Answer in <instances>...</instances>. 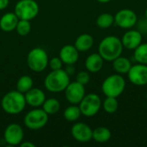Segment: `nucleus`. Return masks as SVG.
I'll use <instances>...</instances> for the list:
<instances>
[{
  "label": "nucleus",
  "mask_w": 147,
  "mask_h": 147,
  "mask_svg": "<svg viewBox=\"0 0 147 147\" xmlns=\"http://www.w3.org/2000/svg\"><path fill=\"white\" fill-rule=\"evenodd\" d=\"M71 133L73 139L80 143H87L92 140L93 130L89 125L84 122L75 123L71 127Z\"/></svg>",
  "instance_id": "13"
},
{
  "label": "nucleus",
  "mask_w": 147,
  "mask_h": 147,
  "mask_svg": "<svg viewBox=\"0 0 147 147\" xmlns=\"http://www.w3.org/2000/svg\"><path fill=\"white\" fill-rule=\"evenodd\" d=\"M48 115L39 108H34L26 114L24 125L30 130H39L43 128L48 122Z\"/></svg>",
  "instance_id": "6"
},
{
  "label": "nucleus",
  "mask_w": 147,
  "mask_h": 147,
  "mask_svg": "<svg viewBox=\"0 0 147 147\" xmlns=\"http://www.w3.org/2000/svg\"><path fill=\"white\" fill-rule=\"evenodd\" d=\"M129 81L137 86H145L147 84V65L136 64L132 65L127 72Z\"/></svg>",
  "instance_id": "12"
},
{
  "label": "nucleus",
  "mask_w": 147,
  "mask_h": 147,
  "mask_svg": "<svg viewBox=\"0 0 147 147\" xmlns=\"http://www.w3.org/2000/svg\"><path fill=\"white\" fill-rule=\"evenodd\" d=\"M24 94L18 90H11L6 93L1 101L3 110L9 115H18L26 107Z\"/></svg>",
  "instance_id": "2"
},
{
  "label": "nucleus",
  "mask_w": 147,
  "mask_h": 147,
  "mask_svg": "<svg viewBox=\"0 0 147 147\" xmlns=\"http://www.w3.org/2000/svg\"><path fill=\"white\" fill-rule=\"evenodd\" d=\"M65 71H66L69 75L73 74V72H74V68L72 67V65H67V68H66Z\"/></svg>",
  "instance_id": "33"
},
{
  "label": "nucleus",
  "mask_w": 147,
  "mask_h": 147,
  "mask_svg": "<svg viewBox=\"0 0 147 147\" xmlns=\"http://www.w3.org/2000/svg\"><path fill=\"white\" fill-rule=\"evenodd\" d=\"M96 1H98L99 3H109L112 0H96Z\"/></svg>",
  "instance_id": "34"
},
{
  "label": "nucleus",
  "mask_w": 147,
  "mask_h": 147,
  "mask_svg": "<svg viewBox=\"0 0 147 147\" xmlns=\"http://www.w3.org/2000/svg\"><path fill=\"white\" fill-rule=\"evenodd\" d=\"M115 23V16L110 13H102L96 18V25L100 28H108Z\"/></svg>",
  "instance_id": "26"
},
{
  "label": "nucleus",
  "mask_w": 147,
  "mask_h": 147,
  "mask_svg": "<svg viewBox=\"0 0 147 147\" xmlns=\"http://www.w3.org/2000/svg\"><path fill=\"white\" fill-rule=\"evenodd\" d=\"M113 62V68L114 70L119 73V74H127V72L129 71L130 68L132 67V63L131 61L123 56H119L118 58H116L115 60L112 61Z\"/></svg>",
  "instance_id": "20"
},
{
  "label": "nucleus",
  "mask_w": 147,
  "mask_h": 147,
  "mask_svg": "<svg viewBox=\"0 0 147 147\" xmlns=\"http://www.w3.org/2000/svg\"><path fill=\"white\" fill-rule=\"evenodd\" d=\"M138 22V16L136 13L130 9H120L115 15V23L125 29H130L134 28Z\"/></svg>",
  "instance_id": "9"
},
{
  "label": "nucleus",
  "mask_w": 147,
  "mask_h": 147,
  "mask_svg": "<svg viewBox=\"0 0 147 147\" xmlns=\"http://www.w3.org/2000/svg\"><path fill=\"white\" fill-rule=\"evenodd\" d=\"M21 147H35V145L32 142H29V141H25V142H22L20 145Z\"/></svg>",
  "instance_id": "32"
},
{
  "label": "nucleus",
  "mask_w": 147,
  "mask_h": 147,
  "mask_svg": "<svg viewBox=\"0 0 147 147\" xmlns=\"http://www.w3.org/2000/svg\"><path fill=\"white\" fill-rule=\"evenodd\" d=\"M70 84V75L65 70L59 69L52 71L44 80L46 89L52 93H59L65 90Z\"/></svg>",
  "instance_id": "3"
},
{
  "label": "nucleus",
  "mask_w": 147,
  "mask_h": 147,
  "mask_svg": "<svg viewBox=\"0 0 147 147\" xmlns=\"http://www.w3.org/2000/svg\"><path fill=\"white\" fill-rule=\"evenodd\" d=\"M9 0H0V10L6 9L9 5Z\"/></svg>",
  "instance_id": "31"
},
{
  "label": "nucleus",
  "mask_w": 147,
  "mask_h": 147,
  "mask_svg": "<svg viewBox=\"0 0 147 147\" xmlns=\"http://www.w3.org/2000/svg\"><path fill=\"white\" fill-rule=\"evenodd\" d=\"M90 74H89L88 71H79L77 74V77H76V81L80 83L81 84H83L84 86L90 82Z\"/></svg>",
  "instance_id": "29"
},
{
  "label": "nucleus",
  "mask_w": 147,
  "mask_h": 147,
  "mask_svg": "<svg viewBox=\"0 0 147 147\" xmlns=\"http://www.w3.org/2000/svg\"><path fill=\"white\" fill-rule=\"evenodd\" d=\"M16 31L21 36L28 35L31 31L30 21L19 19V22H18V23L16 25Z\"/></svg>",
  "instance_id": "28"
},
{
  "label": "nucleus",
  "mask_w": 147,
  "mask_h": 147,
  "mask_svg": "<svg viewBox=\"0 0 147 147\" xmlns=\"http://www.w3.org/2000/svg\"><path fill=\"white\" fill-rule=\"evenodd\" d=\"M94 45V39L92 35L89 34H82L75 40V47L78 50V52H87L89 51Z\"/></svg>",
  "instance_id": "19"
},
{
  "label": "nucleus",
  "mask_w": 147,
  "mask_h": 147,
  "mask_svg": "<svg viewBox=\"0 0 147 147\" xmlns=\"http://www.w3.org/2000/svg\"><path fill=\"white\" fill-rule=\"evenodd\" d=\"M145 15H146V20H147V8H146V12H145Z\"/></svg>",
  "instance_id": "35"
},
{
  "label": "nucleus",
  "mask_w": 147,
  "mask_h": 147,
  "mask_svg": "<svg viewBox=\"0 0 147 147\" xmlns=\"http://www.w3.org/2000/svg\"><path fill=\"white\" fill-rule=\"evenodd\" d=\"M102 107L106 113L115 114L119 108V102L116 97L106 96L105 100L102 103Z\"/></svg>",
  "instance_id": "27"
},
{
  "label": "nucleus",
  "mask_w": 147,
  "mask_h": 147,
  "mask_svg": "<svg viewBox=\"0 0 147 147\" xmlns=\"http://www.w3.org/2000/svg\"><path fill=\"white\" fill-rule=\"evenodd\" d=\"M81 115H82V113L79 109V106H77L76 104H71V106L67 107L64 111L65 119L70 122L77 121Z\"/></svg>",
  "instance_id": "23"
},
{
  "label": "nucleus",
  "mask_w": 147,
  "mask_h": 147,
  "mask_svg": "<svg viewBox=\"0 0 147 147\" xmlns=\"http://www.w3.org/2000/svg\"><path fill=\"white\" fill-rule=\"evenodd\" d=\"M146 100H147V92H146Z\"/></svg>",
  "instance_id": "36"
},
{
  "label": "nucleus",
  "mask_w": 147,
  "mask_h": 147,
  "mask_svg": "<svg viewBox=\"0 0 147 147\" xmlns=\"http://www.w3.org/2000/svg\"><path fill=\"white\" fill-rule=\"evenodd\" d=\"M42 109L48 115H53L57 114L60 109V103L55 98H48L46 99L44 103L42 104Z\"/></svg>",
  "instance_id": "22"
},
{
  "label": "nucleus",
  "mask_w": 147,
  "mask_h": 147,
  "mask_svg": "<svg viewBox=\"0 0 147 147\" xmlns=\"http://www.w3.org/2000/svg\"><path fill=\"white\" fill-rule=\"evenodd\" d=\"M111 132L109 128L105 127H98L93 130L92 139L100 144H103L108 142L111 139Z\"/></svg>",
  "instance_id": "21"
},
{
  "label": "nucleus",
  "mask_w": 147,
  "mask_h": 147,
  "mask_svg": "<svg viewBox=\"0 0 147 147\" xmlns=\"http://www.w3.org/2000/svg\"><path fill=\"white\" fill-rule=\"evenodd\" d=\"M102 100L96 94L90 93L85 95L79 102V109L83 115L86 117L95 116L102 108Z\"/></svg>",
  "instance_id": "8"
},
{
  "label": "nucleus",
  "mask_w": 147,
  "mask_h": 147,
  "mask_svg": "<svg viewBox=\"0 0 147 147\" xmlns=\"http://www.w3.org/2000/svg\"><path fill=\"white\" fill-rule=\"evenodd\" d=\"M26 103L32 108H39L42 106L46 98V95L40 89L32 88L24 94Z\"/></svg>",
  "instance_id": "15"
},
{
  "label": "nucleus",
  "mask_w": 147,
  "mask_h": 147,
  "mask_svg": "<svg viewBox=\"0 0 147 147\" xmlns=\"http://www.w3.org/2000/svg\"><path fill=\"white\" fill-rule=\"evenodd\" d=\"M126 80L121 74L116 73L107 77L102 84V91L105 96L118 97L125 90Z\"/></svg>",
  "instance_id": "4"
},
{
  "label": "nucleus",
  "mask_w": 147,
  "mask_h": 147,
  "mask_svg": "<svg viewBox=\"0 0 147 147\" xmlns=\"http://www.w3.org/2000/svg\"><path fill=\"white\" fill-rule=\"evenodd\" d=\"M65 91V96L67 102L71 104H79L84 96H85V88L84 85L75 81L67 85Z\"/></svg>",
  "instance_id": "11"
},
{
  "label": "nucleus",
  "mask_w": 147,
  "mask_h": 147,
  "mask_svg": "<svg viewBox=\"0 0 147 147\" xmlns=\"http://www.w3.org/2000/svg\"><path fill=\"white\" fill-rule=\"evenodd\" d=\"M121 40L124 48L134 50L142 43L143 37L141 32L139 30H127L122 35Z\"/></svg>",
  "instance_id": "14"
},
{
  "label": "nucleus",
  "mask_w": 147,
  "mask_h": 147,
  "mask_svg": "<svg viewBox=\"0 0 147 147\" xmlns=\"http://www.w3.org/2000/svg\"><path fill=\"white\" fill-rule=\"evenodd\" d=\"M14 12L19 19L31 21L39 14V5L34 0H20L16 3Z\"/></svg>",
  "instance_id": "7"
},
{
  "label": "nucleus",
  "mask_w": 147,
  "mask_h": 147,
  "mask_svg": "<svg viewBox=\"0 0 147 147\" xmlns=\"http://www.w3.org/2000/svg\"><path fill=\"white\" fill-rule=\"evenodd\" d=\"M103 62H104V59L98 53H91L86 58V60H85L86 70L91 73H96L102 69Z\"/></svg>",
  "instance_id": "18"
},
{
  "label": "nucleus",
  "mask_w": 147,
  "mask_h": 147,
  "mask_svg": "<svg viewBox=\"0 0 147 147\" xmlns=\"http://www.w3.org/2000/svg\"><path fill=\"white\" fill-rule=\"evenodd\" d=\"M48 55L40 47H35L29 51L27 57V64L29 69L34 72L43 71L48 65Z\"/></svg>",
  "instance_id": "5"
},
{
  "label": "nucleus",
  "mask_w": 147,
  "mask_h": 147,
  "mask_svg": "<svg viewBox=\"0 0 147 147\" xmlns=\"http://www.w3.org/2000/svg\"><path fill=\"white\" fill-rule=\"evenodd\" d=\"M34 81L33 78L30 76L24 75L19 78L16 83V90L20 91L22 94H25L27 91H28L30 89L33 88Z\"/></svg>",
  "instance_id": "24"
},
{
  "label": "nucleus",
  "mask_w": 147,
  "mask_h": 147,
  "mask_svg": "<svg viewBox=\"0 0 147 147\" xmlns=\"http://www.w3.org/2000/svg\"><path fill=\"white\" fill-rule=\"evenodd\" d=\"M134 58L137 63L147 65V43H141L134 49Z\"/></svg>",
  "instance_id": "25"
},
{
  "label": "nucleus",
  "mask_w": 147,
  "mask_h": 147,
  "mask_svg": "<svg viewBox=\"0 0 147 147\" xmlns=\"http://www.w3.org/2000/svg\"><path fill=\"white\" fill-rule=\"evenodd\" d=\"M59 57L62 60L63 64H65L67 65H74L78 60L79 52L75 47V46L65 45L60 49Z\"/></svg>",
  "instance_id": "16"
},
{
  "label": "nucleus",
  "mask_w": 147,
  "mask_h": 147,
  "mask_svg": "<svg viewBox=\"0 0 147 147\" xmlns=\"http://www.w3.org/2000/svg\"><path fill=\"white\" fill-rule=\"evenodd\" d=\"M24 137L22 127L16 123H11L6 127L3 133V140L9 146H19Z\"/></svg>",
  "instance_id": "10"
},
{
  "label": "nucleus",
  "mask_w": 147,
  "mask_h": 147,
  "mask_svg": "<svg viewBox=\"0 0 147 147\" xmlns=\"http://www.w3.org/2000/svg\"><path fill=\"white\" fill-rule=\"evenodd\" d=\"M123 45L121 40L115 35H109L104 37L99 46L98 53L106 61H113L122 54Z\"/></svg>",
  "instance_id": "1"
},
{
  "label": "nucleus",
  "mask_w": 147,
  "mask_h": 147,
  "mask_svg": "<svg viewBox=\"0 0 147 147\" xmlns=\"http://www.w3.org/2000/svg\"><path fill=\"white\" fill-rule=\"evenodd\" d=\"M19 22V18L15 12H8L2 16L0 18V28L3 32H12L16 29Z\"/></svg>",
  "instance_id": "17"
},
{
  "label": "nucleus",
  "mask_w": 147,
  "mask_h": 147,
  "mask_svg": "<svg viewBox=\"0 0 147 147\" xmlns=\"http://www.w3.org/2000/svg\"><path fill=\"white\" fill-rule=\"evenodd\" d=\"M48 65H49L52 71H55V70L62 69L63 62H62V60L60 59L59 57H54V58H53V59H51L49 60Z\"/></svg>",
  "instance_id": "30"
}]
</instances>
